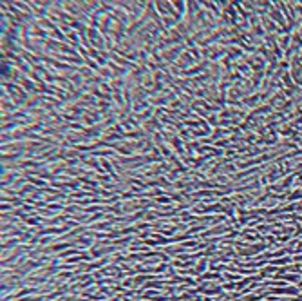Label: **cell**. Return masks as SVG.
<instances>
[{"instance_id":"4fadbf2b","label":"cell","mask_w":302,"mask_h":301,"mask_svg":"<svg viewBox=\"0 0 302 301\" xmlns=\"http://www.w3.org/2000/svg\"><path fill=\"white\" fill-rule=\"evenodd\" d=\"M29 180H31L34 185H43V182H42V180H34V178H29Z\"/></svg>"},{"instance_id":"3957f363","label":"cell","mask_w":302,"mask_h":301,"mask_svg":"<svg viewBox=\"0 0 302 301\" xmlns=\"http://www.w3.org/2000/svg\"><path fill=\"white\" fill-rule=\"evenodd\" d=\"M100 163H101L103 171H107V172H109V174H110V176H112L114 180H119V176H118V174L114 172V169H112V163H110V162H109L107 158H101V162H100Z\"/></svg>"},{"instance_id":"277c9868","label":"cell","mask_w":302,"mask_h":301,"mask_svg":"<svg viewBox=\"0 0 302 301\" xmlns=\"http://www.w3.org/2000/svg\"><path fill=\"white\" fill-rule=\"evenodd\" d=\"M38 24H40L45 31H47V29H49V31H56V29H58V25H56L52 20H49V18H42V20H38Z\"/></svg>"},{"instance_id":"9c48e42d","label":"cell","mask_w":302,"mask_h":301,"mask_svg":"<svg viewBox=\"0 0 302 301\" xmlns=\"http://www.w3.org/2000/svg\"><path fill=\"white\" fill-rule=\"evenodd\" d=\"M172 4H174L176 11H177V13L185 18V13H186V11H185V9H186V2H172Z\"/></svg>"},{"instance_id":"30bf717a","label":"cell","mask_w":302,"mask_h":301,"mask_svg":"<svg viewBox=\"0 0 302 301\" xmlns=\"http://www.w3.org/2000/svg\"><path fill=\"white\" fill-rule=\"evenodd\" d=\"M206 122L210 123V127H219V116L215 113H210V116L206 118Z\"/></svg>"},{"instance_id":"ba28073f","label":"cell","mask_w":302,"mask_h":301,"mask_svg":"<svg viewBox=\"0 0 302 301\" xmlns=\"http://www.w3.org/2000/svg\"><path fill=\"white\" fill-rule=\"evenodd\" d=\"M261 169L259 167H253V169H246V171H243V172H239V174H234L232 178L234 180H241V178H244V176H250V174H255V172H259Z\"/></svg>"},{"instance_id":"7c38bea8","label":"cell","mask_w":302,"mask_h":301,"mask_svg":"<svg viewBox=\"0 0 302 301\" xmlns=\"http://www.w3.org/2000/svg\"><path fill=\"white\" fill-rule=\"evenodd\" d=\"M168 178H170V180L179 178V171H177V169H172V171H170V174H168Z\"/></svg>"},{"instance_id":"7a4b0ae2","label":"cell","mask_w":302,"mask_h":301,"mask_svg":"<svg viewBox=\"0 0 302 301\" xmlns=\"http://www.w3.org/2000/svg\"><path fill=\"white\" fill-rule=\"evenodd\" d=\"M234 69H237V71H241L244 76H252V71H250V67L244 64V62H241V60H237V62H234Z\"/></svg>"},{"instance_id":"8fae6325","label":"cell","mask_w":302,"mask_h":301,"mask_svg":"<svg viewBox=\"0 0 302 301\" xmlns=\"http://www.w3.org/2000/svg\"><path fill=\"white\" fill-rule=\"evenodd\" d=\"M179 138H181L183 142H192V134H190L188 129H181V131H179Z\"/></svg>"},{"instance_id":"8992f818","label":"cell","mask_w":302,"mask_h":301,"mask_svg":"<svg viewBox=\"0 0 302 301\" xmlns=\"http://www.w3.org/2000/svg\"><path fill=\"white\" fill-rule=\"evenodd\" d=\"M98 74L103 78V80H107V82H110V80H114V73L109 69V67H100V71H98Z\"/></svg>"},{"instance_id":"6da1fadb","label":"cell","mask_w":302,"mask_h":301,"mask_svg":"<svg viewBox=\"0 0 302 301\" xmlns=\"http://www.w3.org/2000/svg\"><path fill=\"white\" fill-rule=\"evenodd\" d=\"M268 16H270V18H272L277 25H281V29H290V27H288V22H286V20H284V16H282V11H281L275 4L268 9Z\"/></svg>"},{"instance_id":"5b68a950","label":"cell","mask_w":302,"mask_h":301,"mask_svg":"<svg viewBox=\"0 0 302 301\" xmlns=\"http://www.w3.org/2000/svg\"><path fill=\"white\" fill-rule=\"evenodd\" d=\"M91 154L98 156V158H114V151L112 149H100V151H94Z\"/></svg>"},{"instance_id":"5bb4252c","label":"cell","mask_w":302,"mask_h":301,"mask_svg":"<svg viewBox=\"0 0 302 301\" xmlns=\"http://www.w3.org/2000/svg\"><path fill=\"white\" fill-rule=\"evenodd\" d=\"M157 201H161V203H168V198L163 196V198H157Z\"/></svg>"},{"instance_id":"52a82bcc","label":"cell","mask_w":302,"mask_h":301,"mask_svg":"<svg viewBox=\"0 0 302 301\" xmlns=\"http://www.w3.org/2000/svg\"><path fill=\"white\" fill-rule=\"evenodd\" d=\"M279 42H281V44H279L281 49H286V51H288V49L291 47V44H290V42H291V34H282V36L279 38Z\"/></svg>"}]
</instances>
